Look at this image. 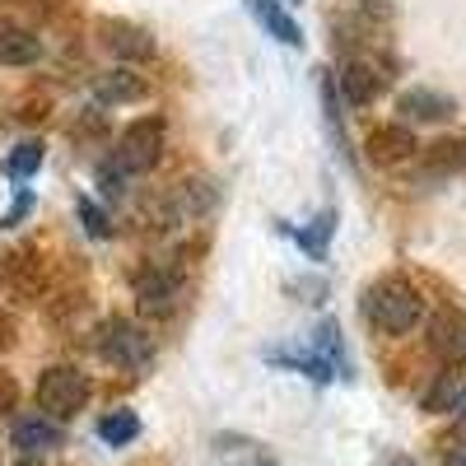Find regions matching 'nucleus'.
Segmentation results:
<instances>
[{
	"label": "nucleus",
	"mask_w": 466,
	"mask_h": 466,
	"mask_svg": "<svg viewBox=\"0 0 466 466\" xmlns=\"http://www.w3.org/2000/svg\"><path fill=\"white\" fill-rule=\"evenodd\" d=\"M420 313H424V299L420 289H410L406 280H378L369 294H364V318L387 331V336H406L420 327Z\"/></svg>",
	"instance_id": "nucleus-1"
},
{
	"label": "nucleus",
	"mask_w": 466,
	"mask_h": 466,
	"mask_svg": "<svg viewBox=\"0 0 466 466\" xmlns=\"http://www.w3.org/2000/svg\"><path fill=\"white\" fill-rule=\"evenodd\" d=\"M89 392L94 387L80 369L52 364V369H43V378H37V410H43L47 420H75L89 406Z\"/></svg>",
	"instance_id": "nucleus-2"
},
{
	"label": "nucleus",
	"mask_w": 466,
	"mask_h": 466,
	"mask_svg": "<svg viewBox=\"0 0 466 466\" xmlns=\"http://www.w3.org/2000/svg\"><path fill=\"white\" fill-rule=\"evenodd\" d=\"M98 355H103L112 369L140 373V369H149V360H154V340H149L136 322H127V318H107V322L98 327Z\"/></svg>",
	"instance_id": "nucleus-3"
},
{
	"label": "nucleus",
	"mask_w": 466,
	"mask_h": 466,
	"mask_svg": "<svg viewBox=\"0 0 466 466\" xmlns=\"http://www.w3.org/2000/svg\"><path fill=\"white\" fill-rule=\"evenodd\" d=\"M159 159H164V116H140V122H131L112 149V164L122 173H149Z\"/></svg>",
	"instance_id": "nucleus-4"
},
{
	"label": "nucleus",
	"mask_w": 466,
	"mask_h": 466,
	"mask_svg": "<svg viewBox=\"0 0 466 466\" xmlns=\"http://www.w3.org/2000/svg\"><path fill=\"white\" fill-rule=\"evenodd\" d=\"M177 299H182V280L173 276V270L149 266V270L136 276V308L145 318H168L177 308Z\"/></svg>",
	"instance_id": "nucleus-5"
},
{
	"label": "nucleus",
	"mask_w": 466,
	"mask_h": 466,
	"mask_svg": "<svg viewBox=\"0 0 466 466\" xmlns=\"http://www.w3.org/2000/svg\"><path fill=\"white\" fill-rule=\"evenodd\" d=\"M103 43H107V52L112 56H122V61H149L154 52V37L145 33V28H136V24H127V19H103Z\"/></svg>",
	"instance_id": "nucleus-6"
},
{
	"label": "nucleus",
	"mask_w": 466,
	"mask_h": 466,
	"mask_svg": "<svg viewBox=\"0 0 466 466\" xmlns=\"http://www.w3.org/2000/svg\"><path fill=\"white\" fill-rule=\"evenodd\" d=\"M10 443L24 452V457H37V452H56L66 443L61 434V420H47V415H33V420H19L10 430Z\"/></svg>",
	"instance_id": "nucleus-7"
},
{
	"label": "nucleus",
	"mask_w": 466,
	"mask_h": 466,
	"mask_svg": "<svg viewBox=\"0 0 466 466\" xmlns=\"http://www.w3.org/2000/svg\"><path fill=\"white\" fill-rule=\"evenodd\" d=\"M382 89V75L369 66V61H345V70L336 75V94L350 103V107H369Z\"/></svg>",
	"instance_id": "nucleus-8"
},
{
	"label": "nucleus",
	"mask_w": 466,
	"mask_h": 466,
	"mask_svg": "<svg viewBox=\"0 0 466 466\" xmlns=\"http://www.w3.org/2000/svg\"><path fill=\"white\" fill-rule=\"evenodd\" d=\"M248 15L270 33V37H280L285 47H303V28L294 24V15L285 10V0H243Z\"/></svg>",
	"instance_id": "nucleus-9"
},
{
	"label": "nucleus",
	"mask_w": 466,
	"mask_h": 466,
	"mask_svg": "<svg viewBox=\"0 0 466 466\" xmlns=\"http://www.w3.org/2000/svg\"><path fill=\"white\" fill-rule=\"evenodd\" d=\"M415 149L420 145H415L410 127H382V131L369 136V159L373 164H401V159H410Z\"/></svg>",
	"instance_id": "nucleus-10"
},
{
	"label": "nucleus",
	"mask_w": 466,
	"mask_h": 466,
	"mask_svg": "<svg viewBox=\"0 0 466 466\" xmlns=\"http://www.w3.org/2000/svg\"><path fill=\"white\" fill-rule=\"evenodd\" d=\"M266 364H285V369H294V373H303V378H313V382H331V378H336L331 364L318 355L313 345H303V350H266Z\"/></svg>",
	"instance_id": "nucleus-11"
},
{
	"label": "nucleus",
	"mask_w": 466,
	"mask_h": 466,
	"mask_svg": "<svg viewBox=\"0 0 466 466\" xmlns=\"http://www.w3.org/2000/svg\"><path fill=\"white\" fill-rule=\"evenodd\" d=\"M397 112H406L410 122H443V116H452L457 107H452V98H443L434 89H410V94H401Z\"/></svg>",
	"instance_id": "nucleus-12"
},
{
	"label": "nucleus",
	"mask_w": 466,
	"mask_h": 466,
	"mask_svg": "<svg viewBox=\"0 0 466 466\" xmlns=\"http://www.w3.org/2000/svg\"><path fill=\"white\" fill-rule=\"evenodd\" d=\"M43 56V43L24 28H0V66H33Z\"/></svg>",
	"instance_id": "nucleus-13"
},
{
	"label": "nucleus",
	"mask_w": 466,
	"mask_h": 466,
	"mask_svg": "<svg viewBox=\"0 0 466 466\" xmlns=\"http://www.w3.org/2000/svg\"><path fill=\"white\" fill-rule=\"evenodd\" d=\"M308 345H313L318 355H322V360L331 364V373H336V378H350V355H345V340H340V327H336L331 318H327V322H322V327L313 331V340H308Z\"/></svg>",
	"instance_id": "nucleus-14"
},
{
	"label": "nucleus",
	"mask_w": 466,
	"mask_h": 466,
	"mask_svg": "<svg viewBox=\"0 0 466 466\" xmlns=\"http://www.w3.org/2000/svg\"><path fill=\"white\" fill-rule=\"evenodd\" d=\"M94 94H98V103H136V98H145V85L131 70H107V75H98Z\"/></svg>",
	"instance_id": "nucleus-15"
},
{
	"label": "nucleus",
	"mask_w": 466,
	"mask_h": 466,
	"mask_svg": "<svg viewBox=\"0 0 466 466\" xmlns=\"http://www.w3.org/2000/svg\"><path fill=\"white\" fill-rule=\"evenodd\" d=\"M331 233H336V210L327 206V210L313 215V224L294 233V243H299L308 257H313V261H322V257H327V243H331Z\"/></svg>",
	"instance_id": "nucleus-16"
},
{
	"label": "nucleus",
	"mask_w": 466,
	"mask_h": 466,
	"mask_svg": "<svg viewBox=\"0 0 466 466\" xmlns=\"http://www.w3.org/2000/svg\"><path fill=\"white\" fill-rule=\"evenodd\" d=\"M98 439H103L107 448L136 443V439H140V415H136V410H107V415L98 420Z\"/></svg>",
	"instance_id": "nucleus-17"
},
{
	"label": "nucleus",
	"mask_w": 466,
	"mask_h": 466,
	"mask_svg": "<svg viewBox=\"0 0 466 466\" xmlns=\"http://www.w3.org/2000/svg\"><path fill=\"white\" fill-rule=\"evenodd\" d=\"M43 159H47V149H43V140H19L10 154H5V177H15V182H28L37 168H43Z\"/></svg>",
	"instance_id": "nucleus-18"
},
{
	"label": "nucleus",
	"mask_w": 466,
	"mask_h": 466,
	"mask_svg": "<svg viewBox=\"0 0 466 466\" xmlns=\"http://www.w3.org/2000/svg\"><path fill=\"white\" fill-rule=\"evenodd\" d=\"M434 350H439L443 360H461L466 355V322L457 313H443L434 322Z\"/></svg>",
	"instance_id": "nucleus-19"
},
{
	"label": "nucleus",
	"mask_w": 466,
	"mask_h": 466,
	"mask_svg": "<svg viewBox=\"0 0 466 466\" xmlns=\"http://www.w3.org/2000/svg\"><path fill=\"white\" fill-rule=\"evenodd\" d=\"M75 215H80V224H85L89 238H112V219L103 215V206H98L94 197H80V201H75Z\"/></svg>",
	"instance_id": "nucleus-20"
},
{
	"label": "nucleus",
	"mask_w": 466,
	"mask_h": 466,
	"mask_svg": "<svg viewBox=\"0 0 466 466\" xmlns=\"http://www.w3.org/2000/svg\"><path fill=\"white\" fill-rule=\"evenodd\" d=\"M28 215H33V191H19V197H15V206H10L5 215H0V228H19Z\"/></svg>",
	"instance_id": "nucleus-21"
},
{
	"label": "nucleus",
	"mask_w": 466,
	"mask_h": 466,
	"mask_svg": "<svg viewBox=\"0 0 466 466\" xmlns=\"http://www.w3.org/2000/svg\"><path fill=\"white\" fill-rule=\"evenodd\" d=\"M15 397H19L15 378H5V373H0V410H15Z\"/></svg>",
	"instance_id": "nucleus-22"
},
{
	"label": "nucleus",
	"mask_w": 466,
	"mask_h": 466,
	"mask_svg": "<svg viewBox=\"0 0 466 466\" xmlns=\"http://www.w3.org/2000/svg\"><path fill=\"white\" fill-rule=\"evenodd\" d=\"M452 415H457V424L466 430V387H457V397H452Z\"/></svg>",
	"instance_id": "nucleus-23"
},
{
	"label": "nucleus",
	"mask_w": 466,
	"mask_h": 466,
	"mask_svg": "<svg viewBox=\"0 0 466 466\" xmlns=\"http://www.w3.org/2000/svg\"><path fill=\"white\" fill-rule=\"evenodd\" d=\"M443 466H466V443H457V448H448V457H443Z\"/></svg>",
	"instance_id": "nucleus-24"
},
{
	"label": "nucleus",
	"mask_w": 466,
	"mask_h": 466,
	"mask_svg": "<svg viewBox=\"0 0 466 466\" xmlns=\"http://www.w3.org/2000/svg\"><path fill=\"white\" fill-rule=\"evenodd\" d=\"M5 345H10V322L0 318V350H5Z\"/></svg>",
	"instance_id": "nucleus-25"
},
{
	"label": "nucleus",
	"mask_w": 466,
	"mask_h": 466,
	"mask_svg": "<svg viewBox=\"0 0 466 466\" xmlns=\"http://www.w3.org/2000/svg\"><path fill=\"white\" fill-rule=\"evenodd\" d=\"M378 466H410V461H401V457H387V461H378Z\"/></svg>",
	"instance_id": "nucleus-26"
},
{
	"label": "nucleus",
	"mask_w": 466,
	"mask_h": 466,
	"mask_svg": "<svg viewBox=\"0 0 466 466\" xmlns=\"http://www.w3.org/2000/svg\"><path fill=\"white\" fill-rule=\"evenodd\" d=\"M15 466H37V457H24V461H15Z\"/></svg>",
	"instance_id": "nucleus-27"
},
{
	"label": "nucleus",
	"mask_w": 466,
	"mask_h": 466,
	"mask_svg": "<svg viewBox=\"0 0 466 466\" xmlns=\"http://www.w3.org/2000/svg\"><path fill=\"white\" fill-rule=\"evenodd\" d=\"M285 5H299V0H285Z\"/></svg>",
	"instance_id": "nucleus-28"
}]
</instances>
